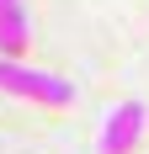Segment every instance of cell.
Here are the masks:
<instances>
[{"mask_svg":"<svg viewBox=\"0 0 149 154\" xmlns=\"http://www.w3.org/2000/svg\"><path fill=\"white\" fill-rule=\"evenodd\" d=\"M0 91L5 96H21V101H48V106H69L74 101V85L48 69H27L16 59H0Z\"/></svg>","mask_w":149,"mask_h":154,"instance_id":"6da1fadb","label":"cell"},{"mask_svg":"<svg viewBox=\"0 0 149 154\" xmlns=\"http://www.w3.org/2000/svg\"><path fill=\"white\" fill-rule=\"evenodd\" d=\"M138 138H144V106H138V101L112 106V117H106V128H101V154H133Z\"/></svg>","mask_w":149,"mask_h":154,"instance_id":"7a4b0ae2","label":"cell"},{"mask_svg":"<svg viewBox=\"0 0 149 154\" xmlns=\"http://www.w3.org/2000/svg\"><path fill=\"white\" fill-rule=\"evenodd\" d=\"M27 48V11L21 0H0V59H16Z\"/></svg>","mask_w":149,"mask_h":154,"instance_id":"3957f363","label":"cell"}]
</instances>
